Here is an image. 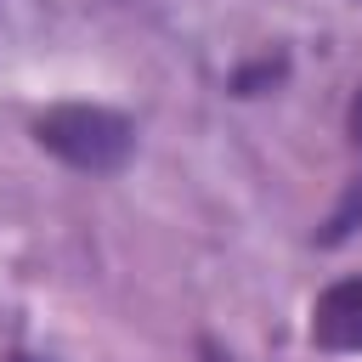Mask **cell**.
I'll use <instances>...</instances> for the list:
<instances>
[{
	"instance_id": "277c9868",
	"label": "cell",
	"mask_w": 362,
	"mask_h": 362,
	"mask_svg": "<svg viewBox=\"0 0 362 362\" xmlns=\"http://www.w3.org/2000/svg\"><path fill=\"white\" fill-rule=\"evenodd\" d=\"M198 356H204V362H232V356H226L215 339H204V345H198Z\"/></svg>"
},
{
	"instance_id": "5b68a950",
	"label": "cell",
	"mask_w": 362,
	"mask_h": 362,
	"mask_svg": "<svg viewBox=\"0 0 362 362\" xmlns=\"http://www.w3.org/2000/svg\"><path fill=\"white\" fill-rule=\"evenodd\" d=\"M11 362H40V356H28V351H17V356H11Z\"/></svg>"
},
{
	"instance_id": "7a4b0ae2",
	"label": "cell",
	"mask_w": 362,
	"mask_h": 362,
	"mask_svg": "<svg viewBox=\"0 0 362 362\" xmlns=\"http://www.w3.org/2000/svg\"><path fill=\"white\" fill-rule=\"evenodd\" d=\"M311 345L317 351H362V272L328 283L311 300Z\"/></svg>"
},
{
	"instance_id": "3957f363",
	"label": "cell",
	"mask_w": 362,
	"mask_h": 362,
	"mask_svg": "<svg viewBox=\"0 0 362 362\" xmlns=\"http://www.w3.org/2000/svg\"><path fill=\"white\" fill-rule=\"evenodd\" d=\"M283 74V62H255V68H243L238 79H232V90L238 96H255V85H266V79H277Z\"/></svg>"
},
{
	"instance_id": "6da1fadb",
	"label": "cell",
	"mask_w": 362,
	"mask_h": 362,
	"mask_svg": "<svg viewBox=\"0 0 362 362\" xmlns=\"http://www.w3.org/2000/svg\"><path fill=\"white\" fill-rule=\"evenodd\" d=\"M34 141L85 175H113L136 153V124L102 102H57L34 119Z\"/></svg>"
}]
</instances>
